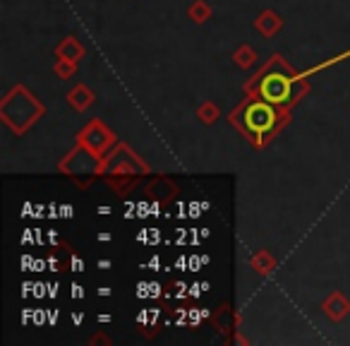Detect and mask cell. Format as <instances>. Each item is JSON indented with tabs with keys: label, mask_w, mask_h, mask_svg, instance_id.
I'll return each instance as SVG.
<instances>
[{
	"label": "cell",
	"mask_w": 350,
	"mask_h": 346,
	"mask_svg": "<svg viewBox=\"0 0 350 346\" xmlns=\"http://www.w3.org/2000/svg\"><path fill=\"white\" fill-rule=\"evenodd\" d=\"M307 92H310L307 77L297 73L293 65H288L281 53H273L269 63H264L257 75L250 82H245V94L259 97L283 108L295 106Z\"/></svg>",
	"instance_id": "6da1fadb"
},
{
	"label": "cell",
	"mask_w": 350,
	"mask_h": 346,
	"mask_svg": "<svg viewBox=\"0 0 350 346\" xmlns=\"http://www.w3.org/2000/svg\"><path fill=\"white\" fill-rule=\"evenodd\" d=\"M228 123H233L243 132L250 145L262 149L291 123V108L276 106L247 94V99H243V103L228 116Z\"/></svg>",
	"instance_id": "7a4b0ae2"
},
{
	"label": "cell",
	"mask_w": 350,
	"mask_h": 346,
	"mask_svg": "<svg viewBox=\"0 0 350 346\" xmlns=\"http://www.w3.org/2000/svg\"><path fill=\"white\" fill-rule=\"evenodd\" d=\"M46 113V106L25 87L15 84L0 101V118L15 135H25L36 121H41Z\"/></svg>",
	"instance_id": "3957f363"
},
{
	"label": "cell",
	"mask_w": 350,
	"mask_h": 346,
	"mask_svg": "<svg viewBox=\"0 0 350 346\" xmlns=\"http://www.w3.org/2000/svg\"><path fill=\"white\" fill-rule=\"evenodd\" d=\"M149 173V164L142 156H137L125 142H118L108 154L101 156V169L98 176H146Z\"/></svg>",
	"instance_id": "277c9868"
},
{
	"label": "cell",
	"mask_w": 350,
	"mask_h": 346,
	"mask_svg": "<svg viewBox=\"0 0 350 346\" xmlns=\"http://www.w3.org/2000/svg\"><path fill=\"white\" fill-rule=\"evenodd\" d=\"M58 169L63 171L65 176H70L79 188H87L94 178L98 176V169H101V156H96L92 149H87L84 145L75 147L68 156L58 164Z\"/></svg>",
	"instance_id": "5b68a950"
},
{
	"label": "cell",
	"mask_w": 350,
	"mask_h": 346,
	"mask_svg": "<svg viewBox=\"0 0 350 346\" xmlns=\"http://www.w3.org/2000/svg\"><path fill=\"white\" fill-rule=\"evenodd\" d=\"M77 142L79 145H84L87 149H92L96 156H103V154H108V151L113 149V147L118 145V140H116V135H113L111 130L106 127V123H101V121H89L87 125L79 130V135H77Z\"/></svg>",
	"instance_id": "8992f818"
},
{
	"label": "cell",
	"mask_w": 350,
	"mask_h": 346,
	"mask_svg": "<svg viewBox=\"0 0 350 346\" xmlns=\"http://www.w3.org/2000/svg\"><path fill=\"white\" fill-rule=\"evenodd\" d=\"M321 310H324V315L331 317L334 322H340V320H345V317H348L350 301L340 291H334L324 303H321Z\"/></svg>",
	"instance_id": "52a82bcc"
},
{
	"label": "cell",
	"mask_w": 350,
	"mask_h": 346,
	"mask_svg": "<svg viewBox=\"0 0 350 346\" xmlns=\"http://www.w3.org/2000/svg\"><path fill=\"white\" fill-rule=\"evenodd\" d=\"M254 27H257V32L262 36H267V39H271V36H276L278 32L283 29V17H278L273 10H264L257 15V20H254Z\"/></svg>",
	"instance_id": "ba28073f"
},
{
	"label": "cell",
	"mask_w": 350,
	"mask_h": 346,
	"mask_svg": "<svg viewBox=\"0 0 350 346\" xmlns=\"http://www.w3.org/2000/svg\"><path fill=\"white\" fill-rule=\"evenodd\" d=\"M55 58H63V60H72V63H79L84 58V46L79 44L75 36H65L63 41L58 44L55 49Z\"/></svg>",
	"instance_id": "9c48e42d"
},
{
	"label": "cell",
	"mask_w": 350,
	"mask_h": 346,
	"mask_svg": "<svg viewBox=\"0 0 350 346\" xmlns=\"http://www.w3.org/2000/svg\"><path fill=\"white\" fill-rule=\"evenodd\" d=\"M68 103L75 108V111H87L89 106L94 103V92L87 87V84H77L75 89H70V94H68Z\"/></svg>",
	"instance_id": "30bf717a"
},
{
	"label": "cell",
	"mask_w": 350,
	"mask_h": 346,
	"mask_svg": "<svg viewBox=\"0 0 350 346\" xmlns=\"http://www.w3.org/2000/svg\"><path fill=\"white\" fill-rule=\"evenodd\" d=\"M250 267H252L257 274H262V277H269V274L278 267V260L273 258L269 250H257V253L250 258Z\"/></svg>",
	"instance_id": "8fae6325"
},
{
	"label": "cell",
	"mask_w": 350,
	"mask_h": 346,
	"mask_svg": "<svg viewBox=\"0 0 350 346\" xmlns=\"http://www.w3.org/2000/svg\"><path fill=\"white\" fill-rule=\"evenodd\" d=\"M175 193H178V188H175L168 178H156L154 183H149V186H146V195L154 197V200H161V202L170 200Z\"/></svg>",
	"instance_id": "7c38bea8"
},
{
	"label": "cell",
	"mask_w": 350,
	"mask_h": 346,
	"mask_svg": "<svg viewBox=\"0 0 350 346\" xmlns=\"http://www.w3.org/2000/svg\"><path fill=\"white\" fill-rule=\"evenodd\" d=\"M233 60H235V65H238V68L250 70V68H254V65H257V51H254L250 44H243V46H238V49L233 51Z\"/></svg>",
	"instance_id": "4fadbf2b"
},
{
	"label": "cell",
	"mask_w": 350,
	"mask_h": 346,
	"mask_svg": "<svg viewBox=\"0 0 350 346\" xmlns=\"http://www.w3.org/2000/svg\"><path fill=\"white\" fill-rule=\"evenodd\" d=\"M211 320H214L216 330L224 332V334H228V332H233V308L224 303V306L214 312V317H211Z\"/></svg>",
	"instance_id": "5bb4252c"
},
{
	"label": "cell",
	"mask_w": 350,
	"mask_h": 346,
	"mask_svg": "<svg viewBox=\"0 0 350 346\" xmlns=\"http://www.w3.org/2000/svg\"><path fill=\"white\" fill-rule=\"evenodd\" d=\"M106 181H108V186L118 193V195H127V193L139 183V176H108Z\"/></svg>",
	"instance_id": "9a60e30c"
},
{
	"label": "cell",
	"mask_w": 350,
	"mask_h": 346,
	"mask_svg": "<svg viewBox=\"0 0 350 346\" xmlns=\"http://www.w3.org/2000/svg\"><path fill=\"white\" fill-rule=\"evenodd\" d=\"M187 15H190V20L195 22V25H204V22H209V17H211L209 3H204V0H195V3L190 5V10H187Z\"/></svg>",
	"instance_id": "2e32d148"
},
{
	"label": "cell",
	"mask_w": 350,
	"mask_h": 346,
	"mask_svg": "<svg viewBox=\"0 0 350 346\" xmlns=\"http://www.w3.org/2000/svg\"><path fill=\"white\" fill-rule=\"evenodd\" d=\"M197 118H200L204 125H214V123L221 118V111H219V106H216V103L202 101L200 106H197Z\"/></svg>",
	"instance_id": "e0dca14e"
},
{
	"label": "cell",
	"mask_w": 350,
	"mask_h": 346,
	"mask_svg": "<svg viewBox=\"0 0 350 346\" xmlns=\"http://www.w3.org/2000/svg\"><path fill=\"white\" fill-rule=\"evenodd\" d=\"M53 73H55V77H58V79H72V75L77 73V63L58 58V63L53 65Z\"/></svg>",
	"instance_id": "ac0fdd59"
},
{
	"label": "cell",
	"mask_w": 350,
	"mask_h": 346,
	"mask_svg": "<svg viewBox=\"0 0 350 346\" xmlns=\"http://www.w3.org/2000/svg\"><path fill=\"white\" fill-rule=\"evenodd\" d=\"M345 58H350V51H345V53H340V55H334V58H331V60H326V63H321V65H317V68H312L310 73H305V77H307V75H314V73H319V70H324V68H331V65L340 63V60H345Z\"/></svg>",
	"instance_id": "d6986e66"
},
{
	"label": "cell",
	"mask_w": 350,
	"mask_h": 346,
	"mask_svg": "<svg viewBox=\"0 0 350 346\" xmlns=\"http://www.w3.org/2000/svg\"><path fill=\"white\" fill-rule=\"evenodd\" d=\"M92 344H111V339H108V336H103V334H94Z\"/></svg>",
	"instance_id": "ffe728a7"
},
{
	"label": "cell",
	"mask_w": 350,
	"mask_h": 346,
	"mask_svg": "<svg viewBox=\"0 0 350 346\" xmlns=\"http://www.w3.org/2000/svg\"><path fill=\"white\" fill-rule=\"evenodd\" d=\"M111 288H108V286H101V288H98V296H111Z\"/></svg>",
	"instance_id": "44dd1931"
},
{
	"label": "cell",
	"mask_w": 350,
	"mask_h": 346,
	"mask_svg": "<svg viewBox=\"0 0 350 346\" xmlns=\"http://www.w3.org/2000/svg\"><path fill=\"white\" fill-rule=\"evenodd\" d=\"M98 267H101V269H108V267H111V260H101V262H98Z\"/></svg>",
	"instance_id": "7402d4cb"
},
{
	"label": "cell",
	"mask_w": 350,
	"mask_h": 346,
	"mask_svg": "<svg viewBox=\"0 0 350 346\" xmlns=\"http://www.w3.org/2000/svg\"><path fill=\"white\" fill-rule=\"evenodd\" d=\"M98 240H103V243H106V240H111V234H98Z\"/></svg>",
	"instance_id": "603a6c76"
}]
</instances>
